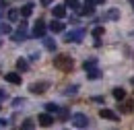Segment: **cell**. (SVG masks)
Instances as JSON below:
<instances>
[{"label":"cell","instance_id":"obj_2","mask_svg":"<svg viewBox=\"0 0 134 130\" xmlns=\"http://www.w3.org/2000/svg\"><path fill=\"white\" fill-rule=\"evenodd\" d=\"M85 39V29H72L70 33H66L64 35V41H83Z\"/></svg>","mask_w":134,"mask_h":130},{"label":"cell","instance_id":"obj_30","mask_svg":"<svg viewBox=\"0 0 134 130\" xmlns=\"http://www.w3.org/2000/svg\"><path fill=\"white\" fill-rule=\"evenodd\" d=\"M101 2H103V0H97V4H101Z\"/></svg>","mask_w":134,"mask_h":130},{"label":"cell","instance_id":"obj_29","mask_svg":"<svg viewBox=\"0 0 134 130\" xmlns=\"http://www.w3.org/2000/svg\"><path fill=\"white\" fill-rule=\"evenodd\" d=\"M41 4H46V6H48V4H52V0H41Z\"/></svg>","mask_w":134,"mask_h":130},{"label":"cell","instance_id":"obj_24","mask_svg":"<svg viewBox=\"0 0 134 130\" xmlns=\"http://www.w3.org/2000/svg\"><path fill=\"white\" fill-rule=\"evenodd\" d=\"M0 31H2V33H13V29H10L8 23H4V25H0Z\"/></svg>","mask_w":134,"mask_h":130},{"label":"cell","instance_id":"obj_17","mask_svg":"<svg viewBox=\"0 0 134 130\" xmlns=\"http://www.w3.org/2000/svg\"><path fill=\"white\" fill-rule=\"evenodd\" d=\"M21 130H35V122L31 120V118H27V120L21 124Z\"/></svg>","mask_w":134,"mask_h":130},{"label":"cell","instance_id":"obj_5","mask_svg":"<svg viewBox=\"0 0 134 130\" xmlns=\"http://www.w3.org/2000/svg\"><path fill=\"white\" fill-rule=\"evenodd\" d=\"M50 89V83H46V81H41V83H33L31 87H29V91L31 93H46Z\"/></svg>","mask_w":134,"mask_h":130},{"label":"cell","instance_id":"obj_15","mask_svg":"<svg viewBox=\"0 0 134 130\" xmlns=\"http://www.w3.org/2000/svg\"><path fill=\"white\" fill-rule=\"evenodd\" d=\"M114 97H116L118 101H122V99H126V91H124L122 87H116V89H114Z\"/></svg>","mask_w":134,"mask_h":130},{"label":"cell","instance_id":"obj_26","mask_svg":"<svg viewBox=\"0 0 134 130\" xmlns=\"http://www.w3.org/2000/svg\"><path fill=\"white\" fill-rule=\"evenodd\" d=\"M93 35H95V37H101V35H103V29H101V27H95V29H93Z\"/></svg>","mask_w":134,"mask_h":130},{"label":"cell","instance_id":"obj_19","mask_svg":"<svg viewBox=\"0 0 134 130\" xmlns=\"http://www.w3.org/2000/svg\"><path fill=\"white\" fill-rule=\"evenodd\" d=\"M43 46H46L48 50H52V52H54V50H56V41H54L52 37H43Z\"/></svg>","mask_w":134,"mask_h":130},{"label":"cell","instance_id":"obj_6","mask_svg":"<svg viewBox=\"0 0 134 130\" xmlns=\"http://www.w3.org/2000/svg\"><path fill=\"white\" fill-rule=\"evenodd\" d=\"M72 124L76 126V128H85L87 124H89V118L85 114H74V118H72Z\"/></svg>","mask_w":134,"mask_h":130},{"label":"cell","instance_id":"obj_7","mask_svg":"<svg viewBox=\"0 0 134 130\" xmlns=\"http://www.w3.org/2000/svg\"><path fill=\"white\" fill-rule=\"evenodd\" d=\"M37 122H39V126L48 128V126H52V124H54V118H52L50 114H41L39 118H37Z\"/></svg>","mask_w":134,"mask_h":130},{"label":"cell","instance_id":"obj_4","mask_svg":"<svg viewBox=\"0 0 134 130\" xmlns=\"http://www.w3.org/2000/svg\"><path fill=\"white\" fill-rule=\"evenodd\" d=\"M13 39H15V41H23V39H27V23H21V25H19V29L15 31Z\"/></svg>","mask_w":134,"mask_h":130},{"label":"cell","instance_id":"obj_20","mask_svg":"<svg viewBox=\"0 0 134 130\" xmlns=\"http://www.w3.org/2000/svg\"><path fill=\"white\" fill-rule=\"evenodd\" d=\"M64 6H66V8H72V10H79V6H81V4H79V0H66V4H64Z\"/></svg>","mask_w":134,"mask_h":130},{"label":"cell","instance_id":"obj_22","mask_svg":"<svg viewBox=\"0 0 134 130\" xmlns=\"http://www.w3.org/2000/svg\"><path fill=\"white\" fill-rule=\"evenodd\" d=\"M95 64H97V60H87V62H85V70H91V68H95Z\"/></svg>","mask_w":134,"mask_h":130},{"label":"cell","instance_id":"obj_10","mask_svg":"<svg viewBox=\"0 0 134 130\" xmlns=\"http://www.w3.org/2000/svg\"><path fill=\"white\" fill-rule=\"evenodd\" d=\"M52 15L56 17V19H60V17L66 15V6L64 4H58V6H54V10H52Z\"/></svg>","mask_w":134,"mask_h":130},{"label":"cell","instance_id":"obj_14","mask_svg":"<svg viewBox=\"0 0 134 130\" xmlns=\"http://www.w3.org/2000/svg\"><path fill=\"white\" fill-rule=\"evenodd\" d=\"M19 19H21V10L10 8V10H8V21H10V23H15V21H19Z\"/></svg>","mask_w":134,"mask_h":130},{"label":"cell","instance_id":"obj_9","mask_svg":"<svg viewBox=\"0 0 134 130\" xmlns=\"http://www.w3.org/2000/svg\"><path fill=\"white\" fill-rule=\"evenodd\" d=\"M101 118H105V120H114V122H118L120 120V116H116V112H111V110H101Z\"/></svg>","mask_w":134,"mask_h":130},{"label":"cell","instance_id":"obj_18","mask_svg":"<svg viewBox=\"0 0 134 130\" xmlns=\"http://www.w3.org/2000/svg\"><path fill=\"white\" fill-rule=\"evenodd\" d=\"M31 13H33V4H31V2H29V4H25V6L21 8V17H29Z\"/></svg>","mask_w":134,"mask_h":130},{"label":"cell","instance_id":"obj_25","mask_svg":"<svg viewBox=\"0 0 134 130\" xmlns=\"http://www.w3.org/2000/svg\"><path fill=\"white\" fill-rule=\"evenodd\" d=\"M46 110H48V112H56V114H58V105H56V103H48V105H46Z\"/></svg>","mask_w":134,"mask_h":130},{"label":"cell","instance_id":"obj_3","mask_svg":"<svg viewBox=\"0 0 134 130\" xmlns=\"http://www.w3.org/2000/svg\"><path fill=\"white\" fill-rule=\"evenodd\" d=\"M31 35H33V37H43V35H46V23H43V19H37V21H35Z\"/></svg>","mask_w":134,"mask_h":130},{"label":"cell","instance_id":"obj_1","mask_svg":"<svg viewBox=\"0 0 134 130\" xmlns=\"http://www.w3.org/2000/svg\"><path fill=\"white\" fill-rule=\"evenodd\" d=\"M54 66L56 68H60V70H72V66H74V62H72V58L70 56H64V54H60V56H56V60H54Z\"/></svg>","mask_w":134,"mask_h":130},{"label":"cell","instance_id":"obj_13","mask_svg":"<svg viewBox=\"0 0 134 130\" xmlns=\"http://www.w3.org/2000/svg\"><path fill=\"white\" fill-rule=\"evenodd\" d=\"M17 70L19 72H27V70H29V64H27L25 58H19L17 60Z\"/></svg>","mask_w":134,"mask_h":130},{"label":"cell","instance_id":"obj_8","mask_svg":"<svg viewBox=\"0 0 134 130\" xmlns=\"http://www.w3.org/2000/svg\"><path fill=\"white\" fill-rule=\"evenodd\" d=\"M50 31L52 33H62V31H64V23H62L60 19L52 21V23H50Z\"/></svg>","mask_w":134,"mask_h":130},{"label":"cell","instance_id":"obj_28","mask_svg":"<svg viewBox=\"0 0 134 130\" xmlns=\"http://www.w3.org/2000/svg\"><path fill=\"white\" fill-rule=\"evenodd\" d=\"M2 99H6V93H4V91H0V101H2Z\"/></svg>","mask_w":134,"mask_h":130},{"label":"cell","instance_id":"obj_21","mask_svg":"<svg viewBox=\"0 0 134 130\" xmlns=\"http://www.w3.org/2000/svg\"><path fill=\"white\" fill-rule=\"evenodd\" d=\"M87 74H89V79H99V70L97 68H91V70H87Z\"/></svg>","mask_w":134,"mask_h":130},{"label":"cell","instance_id":"obj_12","mask_svg":"<svg viewBox=\"0 0 134 130\" xmlns=\"http://www.w3.org/2000/svg\"><path fill=\"white\" fill-rule=\"evenodd\" d=\"M4 79L8 83H13V85H19V83H21V74H19V72H8Z\"/></svg>","mask_w":134,"mask_h":130},{"label":"cell","instance_id":"obj_11","mask_svg":"<svg viewBox=\"0 0 134 130\" xmlns=\"http://www.w3.org/2000/svg\"><path fill=\"white\" fill-rule=\"evenodd\" d=\"M103 19H109V21H118L120 19V10L118 8H109L105 15H103Z\"/></svg>","mask_w":134,"mask_h":130},{"label":"cell","instance_id":"obj_27","mask_svg":"<svg viewBox=\"0 0 134 130\" xmlns=\"http://www.w3.org/2000/svg\"><path fill=\"white\" fill-rule=\"evenodd\" d=\"M76 91H79V87H76V85H74V87H68V89H66L68 95H70V93H76Z\"/></svg>","mask_w":134,"mask_h":130},{"label":"cell","instance_id":"obj_23","mask_svg":"<svg viewBox=\"0 0 134 130\" xmlns=\"http://www.w3.org/2000/svg\"><path fill=\"white\" fill-rule=\"evenodd\" d=\"M8 8V0H0V17H2V13Z\"/></svg>","mask_w":134,"mask_h":130},{"label":"cell","instance_id":"obj_16","mask_svg":"<svg viewBox=\"0 0 134 130\" xmlns=\"http://www.w3.org/2000/svg\"><path fill=\"white\" fill-rule=\"evenodd\" d=\"M68 118H70V112H68L66 107H62V110H58V120H60V122H66Z\"/></svg>","mask_w":134,"mask_h":130}]
</instances>
